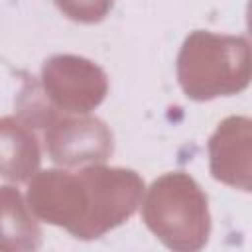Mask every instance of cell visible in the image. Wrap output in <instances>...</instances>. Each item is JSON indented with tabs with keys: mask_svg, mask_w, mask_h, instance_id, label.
<instances>
[{
	"mask_svg": "<svg viewBox=\"0 0 252 252\" xmlns=\"http://www.w3.org/2000/svg\"><path fill=\"white\" fill-rule=\"evenodd\" d=\"M211 175L244 193L252 187V120L228 116L207 142Z\"/></svg>",
	"mask_w": 252,
	"mask_h": 252,
	"instance_id": "obj_6",
	"label": "cell"
},
{
	"mask_svg": "<svg viewBox=\"0 0 252 252\" xmlns=\"http://www.w3.org/2000/svg\"><path fill=\"white\" fill-rule=\"evenodd\" d=\"M142 197L144 179L134 169L93 163L79 171H35L26 201L39 220L79 240H94L126 222Z\"/></svg>",
	"mask_w": 252,
	"mask_h": 252,
	"instance_id": "obj_1",
	"label": "cell"
},
{
	"mask_svg": "<svg viewBox=\"0 0 252 252\" xmlns=\"http://www.w3.org/2000/svg\"><path fill=\"white\" fill-rule=\"evenodd\" d=\"M55 6L73 22L98 24L112 10L114 0H53Z\"/></svg>",
	"mask_w": 252,
	"mask_h": 252,
	"instance_id": "obj_9",
	"label": "cell"
},
{
	"mask_svg": "<svg viewBox=\"0 0 252 252\" xmlns=\"http://www.w3.org/2000/svg\"><path fill=\"white\" fill-rule=\"evenodd\" d=\"M39 163L41 146L35 130L20 116H0V177L24 183Z\"/></svg>",
	"mask_w": 252,
	"mask_h": 252,
	"instance_id": "obj_7",
	"label": "cell"
},
{
	"mask_svg": "<svg viewBox=\"0 0 252 252\" xmlns=\"http://www.w3.org/2000/svg\"><path fill=\"white\" fill-rule=\"evenodd\" d=\"M41 226L28 201L12 185L0 187V252H28L41 246Z\"/></svg>",
	"mask_w": 252,
	"mask_h": 252,
	"instance_id": "obj_8",
	"label": "cell"
},
{
	"mask_svg": "<svg viewBox=\"0 0 252 252\" xmlns=\"http://www.w3.org/2000/svg\"><path fill=\"white\" fill-rule=\"evenodd\" d=\"M175 71L179 87L191 100L238 94L250 85V43L244 35L195 30L179 49Z\"/></svg>",
	"mask_w": 252,
	"mask_h": 252,
	"instance_id": "obj_2",
	"label": "cell"
},
{
	"mask_svg": "<svg viewBox=\"0 0 252 252\" xmlns=\"http://www.w3.org/2000/svg\"><path fill=\"white\" fill-rule=\"evenodd\" d=\"M39 89L57 114H89L108 93V77L94 61L59 53L41 65Z\"/></svg>",
	"mask_w": 252,
	"mask_h": 252,
	"instance_id": "obj_4",
	"label": "cell"
},
{
	"mask_svg": "<svg viewBox=\"0 0 252 252\" xmlns=\"http://www.w3.org/2000/svg\"><path fill=\"white\" fill-rule=\"evenodd\" d=\"M45 150L61 167L104 163L114 152L110 126L89 114H59L45 128Z\"/></svg>",
	"mask_w": 252,
	"mask_h": 252,
	"instance_id": "obj_5",
	"label": "cell"
},
{
	"mask_svg": "<svg viewBox=\"0 0 252 252\" xmlns=\"http://www.w3.org/2000/svg\"><path fill=\"white\" fill-rule=\"evenodd\" d=\"M142 220L159 242L177 252L201 250L211 236L207 195L185 171L163 173L150 185Z\"/></svg>",
	"mask_w": 252,
	"mask_h": 252,
	"instance_id": "obj_3",
	"label": "cell"
}]
</instances>
